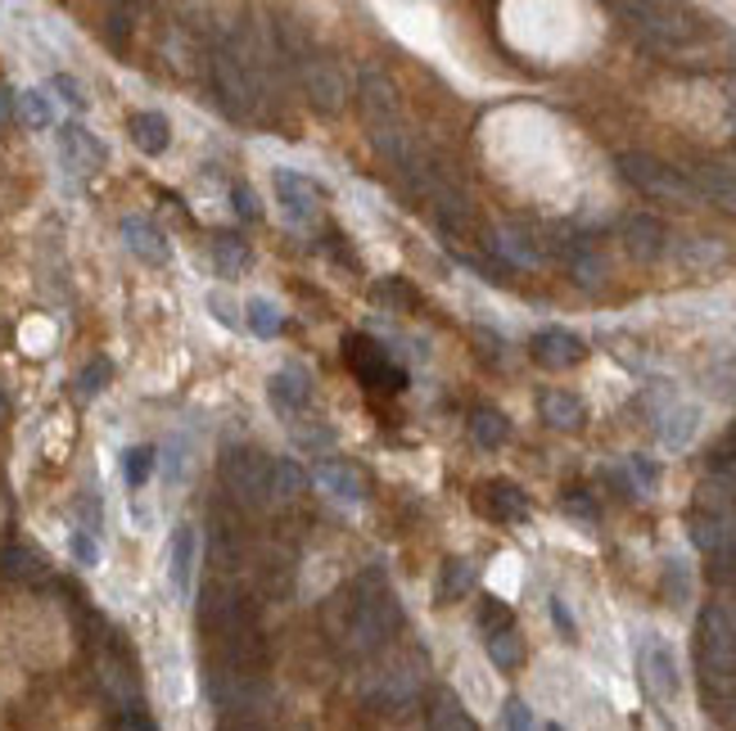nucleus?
Segmentation results:
<instances>
[{
    "label": "nucleus",
    "instance_id": "nucleus-1",
    "mask_svg": "<svg viewBox=\"0 0 736 731\" xmlns=\"http://www.w3.org/2000/svg\"><path fill=\"white\" fill-rule=\"evenodd\" d=\"M696 668L705 696L736 691V610L727 601H710L696 619Z\"/></svg>",
    "mask_w": 736,
    "mask_h": 731
},
{
    "label": "nucleus",
    "instance_id": "nucleus-2",
    "mask_svg": "<svg viewBox=\"0 0 736 731\" xmlns=\"http://www.w3.org/2000/svg\"><path fill=\"white\" fill-rule=\"evenodd\" d=\"M398 623H403V610H398L394 592H388V582H380L371 573V578L358 582L353 596H349L343 642H349V651H358V655H371V651H380L388 637H394Z\"/></svg>",
    "mask_w": 736,
    "mask_h": 731
},
{
    "label": "nucleus",
    "instance_id": "nucleus-3",
    "mask_svg": "<svg viewBox=\"0 0 736 731\" xmlns=\"http://www.w3.org/2000/svg\"><path fill=\"white\" fill-rule=\"evenodd\" d=\"M619 176H623L632 190L651 194V200H664V204H701L692 176L678 172V168H669V163L655 159V154H619Z\"/></svg>",
    "mask_w": 736,
    "mask_h": 731
},
{
    "label": "nucleus",
    "instance_id": "nucleus-4",
    "mask_svg": "<svg viewBox=\"0 0 736 731\" xmlns=\"http://www.w3.org/2000/svg\"><path fill=\"white\" fill-rule=\"evenodd\" d=\"M217 474H222V487L239 506H249V510L271 506V461L263 452H254V448H226Z\"/></svg>",
    "mask_w": 736,
    "mask_h": 731
},
{
    "label": "nucleus",
    "instance_id": "nucleus-5",
    "mask_svg": "<svg viewBox=\"0 0 736 731\" xmlns=\"http://www.w3.org/2000/svg\"><path fill=\"white\" fill-rule=\"evenodd\" d=\"M637 668H642V681L647 691L660 700V705H673L682 696V673H678V655L673 646L660 637V632H647L642 651H637Z\"/></svg>",
    "mask_w": 736,
    "mask_h": 731
},
{
    "label": "nucleus",
    "instance_id": "nucleus-6",
    "mask_svg": "<svg viewBox=\"0 0 736 731\" xmlns=\"http://www.w3.org/2000/svg\"><path fill=\"white\" fill-rule=\"evenodd\" d=\"M619 14L637 19L632 28L642 32L651 45H660V51H678V45L692 41L696 23L686 19L682 10H669V6H619Z\"/></svg>",
    "mask_w": 736,
    "mask_h": 731
},
{
    "label": "nucleus",
    "instance_id": "nucleus-7",
    "mask_svg": "<svg viewBox=\"0 0 736 731\" xmlns=\"http://www.w3.org/2000/svg\"><path fill=\"white\" fill-rule=\"evenodd\" d=\"M271 190H276L280 213L289 222H299V226H308L317 217V208H321V185L312 176H303V172H294V168H276L271 172Z\"/></svg>",
    "mask_w": 736,
    "mask_h": 731
},
{
    "label": "nucleus",
    "instance_id": "nucleus-8",
    "mask_svg": "<svg viewBox=\"0 0 736 731\" xmlns=\"http://www.w3.org/2000/svg\"><path fill=\"white\" fill-rule=\"evenodd\" d=\"M213 86L222 95V105L239 118H249L254 105H258V86H254V73L239 55H217L213 60Z\"/></svg>",
    "mask_w": 736,
    "mask_h": 731
},
{
    "label": "nucleus",
    "instance_id": "nucleus-9",
    "mask_svg": "<svg viewBox=\"0 0 736 731\" xmlns=\"http://www.w3.org/2000/svg\"><path fill=\"white\" fill-rule=\"evenodd\" d=\"M583 357H587V344H583L574 330L552 325V330H537V334H533V362L543 366V370H569V366H578Z\"/></svg>",
    "mask_w": 736,
    "mask_h": 731
},
{
    "label": "nucleus",
    "instance_id": "nucleus-10",
    "mask_svg": "<svg viewBox=\"0 0 736 731\" xmlns=\"http://www.w3.org/2000/svg\"><path fill=\"white\" fill-rule=\"evenodd\" d=\"M194 569H200V533H194V524H177L168 542V578L181 601L194 592Z\"/></svg>",
    "mask_w": 736,
    "mask_h": 731
},
{
    "label": "nucleus",
    "instance_id": "nucleus-11",
    "mask_svg": "<svg viewBox=\"0 0 736 731\" xmlns=\"http://www.w3.org/2000/svg\"><path fill=\"white\" fill-rule=\"evenodd\" d=\"M312 479L321 483V493H330V497L343 502V506H362V502H366V479H362V470L349 465V461H321V465L312 470Z\"/></svg>",
    "mask_w": 736,
    "mask_h": 731
},
{
    "label": "nucleus",
    "instance_id": "nucleus-12",
    "mask_svg": "<svg viewBox=\"0 0 736 731\" xmlns=\"http://www.w3.org/2000/svg\"><path fill=\"white\" fill-rule=\"evenodd\" d=\"M122 244L145 262V267H163L172 258V244L163 239V230L145 217H122Z\"/></svg>",
    "mask_w": 736,
    "mask_h": 731
},
{
    "label": "nucleus",
    "instance_id": "nucleus-13",
    "mask_svg": "<svg viewBox=\"0 0 736 731\" xmlns=\"http://www.w3.org/2000/svg\"><path fill=\"white\" fill-rule=\"evenodd\" d=\"M349 357H353V370H358L371 388H403V370L388 362V353H384L380 344H371V338H358Z\"/></svg>",
    "mask_w": 736,
    "mask_h": 731
},
{
    "label": "nucleus",
    "instance_id": "nucleus-14",
    "mask_svg": "<svg viewBox=\"0 0 736 731\" xmlns=\"http://www.w3.org/2000/svg\"><path fill=\"white\" fill-rule=\"evenodd\" d=\"M664 239H669V230H664V222L651 217V213H637V217L623 222V244H628V254H632L637 262H655V258L664 254Z\"/></svg>",
    "mask_w": 736,
    "mask_h": 731
},
{
    "label": "nucleus",
    "instance_id": "nucleus-15",
    "mask_svg": "<svg viewBox=\"0 0 736 731\" xmlns=\"http://www.w3.org/2000/svg\"><path fill=\"white\" fill-rule=\"evenodd\" d=\"M60 150H64V163L73 172H100L105 168V144L77 122L60 127Z\"/></svg>",
    "mask_w": 736,
    "mask_h": 731
},
{
    "label": "nucleus",
    "instance_id": "nucleus-16",
    "mask_svg": "<svg viewBox=\"0 0 736 731\" xmlns=\"http://www.w3.org/2000/svg\"><path fill=\"white\" fill-rule=\"evenodd\" d=\"M127 131H131V144H136V150H140V154H150V159L168 154V144H172V122H168L163 114H154V109L131 114Z\"/></svg>",
    "mask_w": 736,
    "mask_h": 731
},
{
    "label": "nucleus",
    "instance_id": "nucleus-17",
    "mask_svg": "<svg viewBox=\"0 0 736 731\" xmlns=\"http://www.w3.org/2000/svg\"><path fill=\"white\" fill-rule=\"evenodd\" d=\"M701 433V407L696 402H678L664 411L660 420V443L669 452H682V448H692V438Z\"/></svg>",
    "mask_w": 736,
    "mask_h": 731
},
{
    "label": "nucleus",
    "instance_id": "nucleus-18",
    "mask_svg": "<svg viewBox=\"0 0 736 731\" xmlns=\"http://www.w3.org/2000/svg\"><path fill=\"white\" fill-rule=\"evenodd\" d=\"M267 394H271V407L276 411H303L308 398H312V379L299 370V366H289V370H276L271 384H267Z\"/></svg>",
    "mask_w": 736,
    "mask_h": 731
},
{
    "label": "nucleus",
    "instance_id": "nucleus-19",
    "mask_svg": "<svg viewBox=\"0 0 736 731\" xmlns=\"http://www.w3.org/2000/svg\"><path fill=\"white\" fill-rule=\"evenodd\" d=\"M483 510L493 515L498 524H520V519H529V497L520 493L515 483L493 479V483L483 487Z\"/></svg>",
    "mask_w": 736,
    "mask_h": 731
},
{
    "label": "nucleus",
    "instance_id": "nucleus-20",
    "mask_svg": "<svg viewBox=\"0 0 736 731\" xmlns=\"http://www.w3.org/2000/svg\"><path fill=\"white\" fill-rule=\"evenodd\" d=\"M543 420L552 424V429H565V433H578L583 424H587V407H583V398L578 394H565V388H552V394H543Z\"/></svg>",
    "mask_w": 736,
    "mask_h": 731
},
{
    "label": "nucleus",
    "instance_id": "nucleus-21",
    "mask_svg": "<svg viewBox=\"0 0 736 731\" xmlns=\"http://www.w3.org/2000/svg\"><path fill=\"white\" fill-rule=\"evenodd\" d=\"M696 185V200L701 204H714L723 213H736V172H723V168H701L692 176Z\"/></svg>",
    "mask_w": 736,
    "mask_h": 731
},
{
    "label": "nucleus",
    "instance_id": "nucleus-22",
    "mask_svg": "<svg viewBox=\"0 0 736 731\" xmlns=\"http://www.w3.org/2000/svg\"><path fill=\"white\" fill-rule=\"evenodd\" d=\"M362 109L371 118V127H384V118H398V100H394V82L380 73H362Z\"/></svg>",
    "mask_w": 736,
    "mask_h": 731
},
{
    "label": "nucleus",
    "instance_id": "nucleus-23",
    "mask_svg": "<svg viewBox=\"0 0 736 731\" xmlns=\"http://www.w3.org/2000/svg\"><path fill=\"white\" fill-rule=\"evenodd\" d=\"M425 722H429V731H479L474 718H470V709L452 691H434Z\"/></svg>",
    "mask_w": 736,
    "mask_h": 731
},
{
    "label": "nucleus",
    "instance_id": "nucleus-24",
    "mask_svg": "<svg viewBox=\"0 0 736 731\" xmlns=\"http://www.w3.org/2000/svg\"><path fill=\"white\" fill-rule=\"evenodd\" d=\"M470 438H474L483 452H498L506 438H511V420H506L502 411H488V407H483V411L470 416Z\"/></svg>",
    "mask_w": 736,
    "mask_h": 731
},
{
    "label": "nucleus",
    "instance_id": "nucleus-25",
    "mask_svg": "<svg viewBox=\"0 0 736 731\" xmlns=\"http://www.w3.org/2000/svg\"><path fill=\"white\" fill-rule=\"evenodd\" d=\"M474 565L470 560H444V569H438V601H461L470 588H474Z\"/></svg>",
    "mask_w": 736,
    "mask_h": 731
},
{
    "label": "nucleus",
    "instance_id": "nucleus-26",
    "mask_svg": "<svg viewBox=\"0 0 736 731\" xmlns=\"http://www.w3.org/2000/svg\"><path fill=\"white\" fill-rule=\"evenodd\" d=\"M308 95H312L317 109H339L343 105V77L326 64H312L308 68Z\"/></svg>",
    "mask_w": 736,
    "mask_h": 731
},
{
    "label": "nucleus",
    "instance_id": "nucleus-27",
    "mask_svg": "<svg viewBox=\"0 0 736 731\" xmlns=\"http://www.w3.org/2000/svg\"><path fill=\"white\" fill-rule=\"evenodd\" d=\"M308 493V474L294 461H271V502H299Z\"/></svg>",
    "mask_w": 736,
    "mask_h": 731
},
{
    "label": "nucleus",
    "instance_id": "nucleus-28",
    "mask_svg": "<svg viewBox=\"0 0 736 731\" xmlns=\"http://www.w3.org/2000/svg\"><path fill=\"white\" fill-rule=\"evenodd\" d=\"M244 321H249V330L258 338H276L280 325H285V316H280V308L271 299H249V303H244Z\"/></svg>",
    "mask_w": 736,
    "mask_h": 731
},
{
    "label": "nucleus",
    "instance_id": "nucleus-29",
    "mask_svg": "<svg viewBox=\"0 0 736 731\" xmlns=\"http://www.w3.org/2000/svg\"><path fill=\"white\" fill-rule=\"evenodd\" d=\"M488 659H493L498 668H520L524 664V642L515 637V627H506V632H493V637H488Z\"/></svg>",
    "mask_w": 736,
    "mask_h": 731
},
{
    "label": "nucleus",
    "instance_id": "nucleus-30",
    "mask_svg": "<svg viewBox=\"0 0 736 731\" xmlns=\"http://www.w3.org/2000/svg\"><path fill=\"white\" fill-rule=\"evenodd\" d=\"M154 465H159L154 448H127L122 452V479H127V487H145V483H150V474H154Z\"/></svg>",
    "mask_w": 736,
    "mask_h": 731
},
{
    "label": "nucleus",
    "instance_id": "nucleus-31",
    "mask_svg": "<svg viewBox=\"0 0 736 731\" xmlns=\"http://www.w3.org/2000/svg\"><path fill=\"white\" fill-rule=\"evenodd\" d=\"M213 262H217L222 276H239L244 267H249V249H244L235 235H217L213 239Z\"/></svg>",
    "mask_w": 736,
    "mask_h": 731
},
{
    "label": "nucleus",
    "instance_id": "nucleus-32",
    "mask_svg": "<svg viewBox=\"0 0 736 731\" xmlns=\"http://www.w3.org/2000/svg\"><path fill=\"white\" fill-rule=\"evenodd\" d=\"M109 375H114V366H109L105 357L86 362V366L77 370V398H100L105 388H109Z\"/></svg>",
    "mask_w": 736,
    "mask_h": 731
},
{
    "label": "nucleus",
    "instance_id": "nucleus-33",
    "mask_svg": "<svg viewBox=\"0 0 736 731\" xmlns=\"http://www.w3.org/2000/svg\"><path fill=\"white\" fill-rule=\"evenodd\" d=\"M493 244H498V249H502L511 262H520V267H533L537 258H543V254H537L533 244H529V235H524V230H502Z\"/></svg>",
    "mask_w": 736,
    "mask_h": 731
},
{
    "label": "nucleus",
    "instance_id": "nucleus-34",
    "mask_svg": "<svg viewBox=\"0 0 736 731\" xmlns=\"http://www.w3.org/2000/svg\"><path fill=\"white\" fill-rule=\"evenodd\" d=\"M664 596L669 605H686V596H692V573L682 560H664Z\"/></svg>",
    "mask_w": 736,
    "mask_h": 731
},
{
    "label": "nucleus",
    "instance_id": "nucleus-35",
    "mask_svg": "<svg viewBox=\"0 0 736 731\" xmlns=\"http://www.w3.org/2000/svg\"><path fill=\"white\" fill-rule=\"evenodd\" d=\"M19 114H23L32 127H51V122H55V105L45 100V90H23V95H19Z\"/></svg>",
    "mask_w": 736,
    "mask_h": 731
},
{
    "label": "nucleus",
    "instance_id": "nucleus-36",
    "mask_svg": "<svg viewBox=\"0 0 736 731\" xmlns=\"http://www.w3.org/2000/svg\"><path fill=\"white\" fill-rule=\"evenodd\" d=\"M6 573H10V578H41V573H45V560H41L32 547H10V551H6Z\"/></svg>",
    "mask_w": 736,
    "mask_h": 731
},
{
    "label": "nucleus",
    "instance_id": "nucleus-37",
    "mask_svg": "<svg viewBox=\"0 0 736 731\" xmlns=\"http://www.w3.org/2000/svg\"><path fill=\"white\" fill-rule=\"evenodd\" d=\"M73 560L77 565H100V542H95V533H86V528H77L73 533Z\"/></svg>",
    "mask_w": 736,
    "mask_h": 731
},
{
    "label": "nucleus",
    "instance_id": "nucleus-38",
    "mask_svg": "<svg viewBox=\"0 0 736 731\" xmlns=\"http://www.w3.org/2000/svg\"><path fill=\"white\" fill-rule=\"evenodd\" d=\"M479 627L488 632V637H493V632H506V627H511V610H506L502 601H488V605L479 610Z\"/></svg>",
    "mask_w": 736,
    "mask_h": 731
},
{
    "label": "nucleus",
    "instance_id": "nucleus-39",
    "mask_svg": "<svg viewBox=\"0 0 736 731\" xmlns=\"http://www.w3.org/2000/svg\"><path fill=\"white\" fill-rule=\"evenodd\" d=\"M51 90L60 95V100L68 105V109H86V95H82V86L68 77V73H55V82H51Z\"/></svg>",
    "mask_w": 736,
    "mask_h": 731
},
{
    "label": "nucleus",
    "instance_id": "nucleus-40",
    "mask_svg": "<svg viewBox=\"0 0 736 731\" xmlns=\"http://www.w3.org/2000/svg\"><path fill=\"white\" fill-rule=\"evenodd\" d=\"M231 208H235L239 217H258V204H254V190H249V185H235V190H231Z\"/></svg>",
    "mask_w": 736,
    "mask_h": 731
},
{
    "label": "nucleus",
    "instance_id": "nucleus-41",
    "mask_svg": "<svg viewBox=\"0 0 736 731\" xmlns=\"http://www.w3.org/2000/svg\"><path fill=\"white\" fill-rule=\"evenodd\" d=\"M632 474H637V483H642V493H655V483H660V470H655L651 461L632 456Z\"/></svg>",
    "mask_w": 736,
    "mask_h": 731
},
{
    "label": "nucleus",
    "instance_id": "nucleus-42",
    "mask_svg": "<svg viewBox=\"0 0 736 731\" xmlns=\"http://www.w3.org/2000/svg\"><path fill=\"white\" fill-rule=\"evenodd\" d=\"M209 308H213V316H217L222 325H231V330L239 325V316H235V303H231L226 294H209Z\"/></svg>",
    "mask_w": 736,
    "mask_h": 731
},
{
    "label": "nucleus",
    "instance_id": "nucleus-43",
    "mask_svg": "<svg viewBox=\"0 0 736 731\" xmlns=\"http://www.w3.org/2000/svg\"><path fill=\"white\" fill-rule=\"evenodd\" d=\"M118 731H159V727H154V718H145L140 709H127L118 718Z\"/></svg>",
    "mask_w": 736,
    "mask_h": 731
},
{
    "label": "nucleus",
    "instance_id": "nucleus-44",
    "mask_svg": "<svg viewBox=\"0 0 736 731\" xmlns=\"http://www.w3.org/2000/svg\"><path fill=\"white\" fill-rule=\"evenodd\" d=\"M168 479H172V483L185 479V443H172V448H168Z\"/></svg>",
    "mask_w": 736,
    "mask_h": 731
},
{
    "label": "nucleus",
    "instance_id": "nucleus-45",
    "mask_svg": "<svg viewBox=\"0 0 736 731\" xmlns=\"http://www.w3.org/2000/svg\"><path fill=\"white\" fill-rule=\"evenodd\" d=\"M714 474L736 487V452H718V456H714Z\"/></svg>",
    "mask_w": 736,
    "mask_h": 731
},
{
    "label": "nucleus",
    "instance_id": "nucleus-46",
    "mask_svg": "<svg viewBox=\"0 0 736 731\" xmlns=\"http://www.w3.org/2000/svg\"><path fill=\"white\" fill-rule=\"evenodd\" d=\"M552 619H556V627L565 632V637H574V619H569V610H565V601H552Z\"/></svg>",
    "mask_w": 736,
    "mask_h": 731
},
{
    "label": "nucleus",
    "instance_id": "nucleus-47",
    "mask_svg": "<svg viewBox=\"0 0 736 731\" xmlns=\"http://www.w3.org/2000/svg\"><path fill=\"white\" fill-rule=\"evenodd\" d=\"M6 411H10V402H6V394H0V420H6Z\"/></svg>",
    "mask_w": 736,
    "mask_h": 731
}]
</instances>
